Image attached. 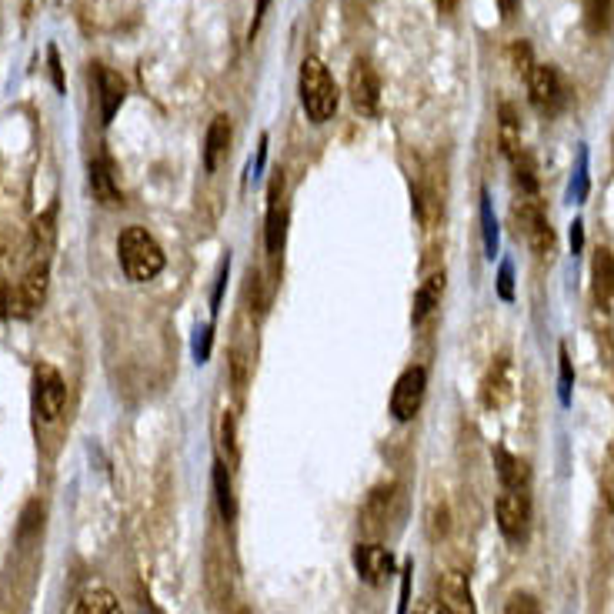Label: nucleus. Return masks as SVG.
<instances>
[{"mask_svg":"<svg viewBox=\"0 0 614 614\" xmlns=\"http://www.w3.org/2000/svg\"><path fill=\"white\" fill-rule=\"evenodd\" d=\"M301 104L311 124L331 121L334 111H338V84H334L331 71L318 57H307L301 64Z\"/></svg>","mask_w":614,"mask_h":614,"instance_id":"2","label":"nucleus"},{"mask_svg":"<svg viewBox=\"0 0 614 614\" xmlns=\"http://www.w3.org/2000/svg\"><path fill=\"white\" fill-rule=\"evenodd\" d=\"M501 297H511V267H501Z\"/></svg>","mask_w":614,"mask_h":614,"instance_id":"36","label":"nucleus"},{"mask_svg":"<svg viewBox=\"0 0 614 614\" xmlns=\"http://www.w3.org/2000/svg\"><path fill=\"white\" fill-rule=\"evenodd\" d=\"M494 468H498V478H501L504 488H524V481H528V468H524V461H518L504 448L494 451Z\"/></svg>","mask_w":614,"mask_h":614,"instance_id":"20","label":"nucleus"},{"mask_svg":"<svg viewBox=\"0 0 614 614\" xmlns=\"http://www.w3.org/2000/svg\"><path fill=\"white\" fill-rule=\"evenodd\" d=\"M441 294H444V274H431L428 281L418 287V294H414V311H411V321L421 324L434 307L441 304Z\"/></svg>","mask_w":614,"mask_h":614,"instance_id":"18","label":"nucleus"},{"mask_svg":"<svg viewBox=\"0 0 614 614\" xmlns=\"http://www.w3.org/2000/svg\"><path fill=\"white\" fill-rule=\"evenodd\" d=\"M227 144H231V121L221 114V117H214L211 127H207V141H204V167L207 171H217Z\"/></svg>","mask_w":614,"mask_h":614,"instance_id":"16","label":"nucleus"},{"mask_svg":"<svg viewBox=\"0 0 614 614\" xmlns=\"http://www.w3.org/2000/svg\"><path fill=\"white\" fill-rule=\"evenodd\" d=\"M594 287L601 301H614V254L598 251L594 254Z\"/></svg>","mask_w":614,"mask_h":614,"instance_id":"25","label":"nucleus"},{"mask_svg":"<svg viewBox=\"0 0 614 614\" xmlns=\"http://www.w3.org/2000/svg\"><path fill=\"white\" fill-rule=\"evenodd\" d=\"M281 174L271 181V194H267V227H264V241H267V254L277 257L284 251V234H287V214H284V204H281Z\"/></svg>","mask_w":614,"mask_h":614,"instance_id":"13","label":"nucleus"},{"mask_svg":"<svg viewBox=\"0 0 614 614\" xmlns=\"http://www.w3.org/2000/svg\"><path fill=\"white\" fill-rule=\"evenodd\" d=\"M231 371H234L237 391H244V384H247V358H244V351H241V348H234V351H231Z\"/></svg>","mask_w":614,"mask_h":614,"instance_id":"30","label":"nucleus"},{"mask_svg":"<svg viewBox=\"0 0 614 614\" xmlns=\"http://www.w3.org/2000/svg\"><path fill=\"white\" fill-rule=\"evenodd\" d=\"M511 161H514V171H518V184L524 187V191H528V194L538 191V177H534V164H531V157L521 151V154H514Z\"/></svg>","mask_w":614,"mask_h":614,"instance_id":"26","label":"nucleus"},{"mask_svg":"<svg viewBox=\"0 0 614 614\" xmlns=\"http://www.w3.org/2000/svg\"><path fill=\"white\" fill-rule=\"evenodd\" d=\"M514 398V364L511 358L504 354V358H498L488 368V374H484V384H481V401L484 408L498 411L504 408Z\"/></svg>","mask_w":614,"mask_h":614,"instance_id":"10","label":"nucleus"},{"mask_svg":"<svg viewBox=\"0 0 614 614\" xmlns=\"http://www.w3.org/2000/svg\"><path fill=\"white\" fill-rule=\"evenodd\" d=\"M77 614H124V611L114 591H107L104 584H91L77 598Z\"/></svg>","mask_w":614,"mask_h":614,"instance_id":"17","label":"nucleus"},{"mask_svg":"<svg viewBox=\"0 0 614 614\" xmlns=\"http://www.w3.org/2000/svg\"><path fill=\"white\" fill-rule=\"evenodd\" d=\"M47 277H51V267L31 264V271L17 281V287H11V307H7V314H14V318H31L47 297Z\"/></svg>","mask_w":614,"mask_h":614,"instance_id":"6","label":"nucleus"},{"mask_svg":"<svg viewBox=\"0 0 614 614\" xmlns=\"http://www.w3.org/2000/svg\"><path fill=\"white\" fill-rule=\"evenodd\" d=\"M444 604H448L454 614H471V591L461 571H451L448 578H444Z\"/></svg>","mask_w":614,"mask_h":614,"instance_id":"21","label":"nucleus"},{"mask_svg":"<svg viewBox=\"0 0 614 614\" xmlns=\"http://www.w3.org/2000/svg\"><path fill=\"white\" fill-rule=\"evenodd\" d=\"M608 471H611V478H614V441L608 444Z\"/></svg>","mask_w":614,"mask_h":614,"instance_id":"41","label":"nucleus"},{"mask_svg":"<svg viewBox=\"0 0 614 614\" xmlns=\"http://www.w3.org/2000/svg\"><path fill=\"white\" fill-rule=\"evenodd\" d=\"M391 501H394V484H388V488L371 491V498H368V504H364V511H361L364 528H371V531H374V528H378V521H388Z\"/></svg>","mask_w":614,"mask_h":614,"instance_id":"22","label":"nucleus"},{"mask_svg":"<svg viewBox=\"0 0 614 614\" xmlns=\"http://www.w3.org/2000/svg\"><path fill=\"white\" fill-rule=\"evenodd\" d=\"M414 614H454V611H451L444 601H421L418 611H414Z\"/></svg>","mask_w":614,"mask_h":614,"instance_id":"34","label":"nucleus"},{"mask_svg":"<svg viewBox=\"0 0 614 614\" xmlns=\"http://www.w3.org/2000/svg\"><path fill=\"white\" fill-rule=\"evenodd\" d=\"M7 307H11V287L0 281V314H7Z\"/></svg>","mask_w":614,"mask_h":614,"instance_id":"37","label":"nucleus"},{"mask_svg":"<svg viewBox=\"0 0 614 614\" xmlns=\"http://www.w3.org/2000/svg\"><path fill=\"white\" fill-rule=\"evenodd\" d=\"M514 224H518V234L524 237V244L531 247L538 257H551L554 251V231L548 224V217L534 201H521L514 207Z\"/></svg>","mask_w":614,"mask_h":614,"instance_id":"5","label":"nucleus"},{"mask_svg":"<svg viewBox=\"0 0 614 614\" xmlns=\"http://www.w3.org/2000/svg\"><path fill=\"white\" fill-rule=\"evenodd\" d=\"M424 388H428V371L421 364H414L398 378L391 391V414L394 421H411L418 414L421 401H424Z\"/></svg>","mask_w":614,"mask_h":614,"instance_id":"7","label":"nucleus"},{"mask_svg":"<svg viewBox=\"0 0 614 614\" xmlns=\"http://www.w3.org/2000/svg\"><path fill=\"white\" fill-rule=\"evenodd\" d=\"M498 528L508 541H524L531 528V501L524 488H504V494L498 498Z\"/></svg>","mask_w":614,"mask_h":614,"instance_id":"4","label":"nucleus"},{"mask_svg":"<svg viewBox=\"0 0 614 614\" xmlns=\"http://www.w3.org/2000/svg\"><path fill=\"white\" fill-rule=\"evenodd\" d=\"M498 7H501V17H504V21H511V17L518 14V0H498Z\"/></svg>","mask_w":614,"mask_h":614,"instance_id":"35","label":"nucleus"},{"mask_svg":"<svg viewBox=\"0 0 614 614\" xmlns=\"http://www.w3.org/2000/svg\"><path fill=\"white\" fill-rule=\"evenodd\" d=\"M54 241H57V204L47 207V211L37 217L34 227H31V261L34 264L51 261Z\"/></svg>","mask_w":614,"mask_h":614,"instance_id":"14","label":"nucleus"},{"mask_svg":"<svg viewBox=\"0 0 614 614\" xmlns=\"http://www.w3.org/2000/svg\"><path fill=\"white\" fill-rule=\"evenodd\" d=\"M221 448L227 451V458L237 461V441H234V414L224 411L221 418Z\"/></svg>","mask_w":614,"mask_h":614,"instance_id":"29","label":"nucleus"},{"mask_svg":"<svg viewBox=\"0 0 614 614\" xmlns=\"http://www.w3.org/2000/svg\"><path fill=\"white\" fill-rule=\"evenodd\" d=\"M37 514H41V504H31V508L24 511V524H21V538H27V534H31L34 528H37Z\"/></svg>","mask_w":614,"mask_h":614,"instance_id":"33","label":"nucleus"},{"mask_svg":"<svg viewBox=\"0 0 614 614\" xmlns=\"http://www.w3.org/2000/svg\"><path fill=\"white\" fill-rule=\"evenodd\" d=\"M47 61H51V77H54V87L64 94V71H61V57H57V47L47 51Z\"/></svg>","mask_w":614,"mask_h":614,"instance_id":"32","label":"nucleus"},{"mask_svg":"<svg viewBox=\"0 0 614 614\" xmlns=\"http://www.w3.org/2000/svg\"><path fill=\"white\" fill-rule=\"evenodd\" d=\"M264 11H267V0H257V17H254V27H251V37H254V31H257V27H261V17H264Z\"/></svg>","mask_w":614,"mask_h":614,"instance_id":"38","label":"nucleus"},{"mask_svg":"<svg viewBox=\"0 0 614 614\" xmlns=\"http://www.w3.org/2000/svg\"><path fill=\"white\" fill-rule=\"evenodd\" d=\"M571 247H574V251L581 247V224L578 221H574V227H571Z\"/></svg>","mask_w":614,"mask_h":614,"instance_id":"39","label":"nucleus"},{"mask_svg":"<svg viewBox=\"0 0 614 614\" xmlns=\"http://www.w3.org/2000/svg\"><path fill=\"white\" fill-rule=\"evenodd\" d=\"M614 24V0H584V27L588 34H604Z\"/></svg>","mask_w":614,"mask_h":614,"instance_id":"23","label":"nucleus"},{"mask_svg":"<svg viewBox=\"0 0 614 614\" xmlns=\"http://www.w3.org/2000/svg\"><path fill=\"white\" fill-rule=\"evenodd\" d=\"M438 11L441 14H451L454 11V0H438Z\"/></svg>","mask_w":614,"mask_h":614,"instance_id":"40","label":"nucleus"},{"mask_svg":"<svg viewBox=\"0 0 614 614\" xmlns=\"http://www.w3.org/2000/svg\"><path fill=\"white\" fill-rule=\"evenodd\" d=\"M504 614H541L538 601L531 598V594H511L508 604H504Z\"/></svg>","mask_w":614,"mask_h":614,"instance_id":"27","label":"nucleus"},{"mask_svg":"<svg viewBox=\"0 0 614 614\" xmlns=\"http://www.w3.org/2000/svg\"><path fill=\"white\" fill-rule=\"evenodd\" d=\"M481 217H484V244H488V254L494 257V247H498V227H494V217H491V201L488 194L481 197Z\"/></svg>","mask_w":614,"mask_h":614,"instance_id":"28","label":"nucleus"},{"mask_svg":"<svg viewBox=\"0 0 614 614\" xmlns=\"http://www.w3.org/2000/svg\"><path fill=\"white\" fill-rule=\"evenodd\" d=\"M351 104L358 107L361 114L374 117L381 107V84H378V74L371 71L368 64H354L351 71Z\"/></svg>","mask_w":614,"mask_h":614,"instance_id":"11","label":"nucleus"},{"mask_svg":"<svg viewBox=\"0 0 614 614\" xmlns=\"http://www.w3.org/2000/svg\"><path fill=\"white\" fill-rule=\"evenodd\" d=\"M498 137H501V147H504V154H508V157L521 154V121H518V114H514V107H511V104H504V107H501V127H498Z\"/></svg>","mask_w":614,"mask_h":614,"instance_id":"24","label":"nucleus"},{"mask_svg":"<svg viewBox=\"0 0 614 614\" xmlns=\"http://www.w3.org/2000/svg\"><path fill=\"white\" fill-rule=\"evenodd\" d=\"M117 257L131 281H154L164 271V251L144 227H127L117 237Z\"/></svg>","mask_w":614,"mask_h":614,"instance_id":"1","label":"nucleus"},{"mask_svg":"<svg viewBox=\"0 0 614 614\" xmlns=\"http://www.w3.org/2000/svg\"><path fill=\"white\" fill-rule=\"evenodd\" d=\"M91 191L97 197V204H104V207L121 204V187H117L114 167H111V161H107L104 154L91 161Z\"/></svg>","mask_w":614,"mask_h":614,"instance_id":"15","label":"nucleus"},{"mask_svg":"<svg viewBox=\"0 0 614 614\" xmlns=\"http://www.w3.org/2000/svg\"><path fill=\"white\" fill-rule=\"evenodd\" d=\"M528 94H531V104L538 107L541 114H558L564 107L561 74L554 71L551 64H534L528 74Z\"/></svg>","mask_w":614,"mask_h":614,"instance_id":"8","label":"nucleus"},{"mask_svg":"<svg viewBox=\"0 0 614 614\" xmlns=\"http://www.w3.org/2000/svg\"><path fill=\"white\" fill-rule=\"evenodd\" d=\"M64 404H67L64 378L51 368V364H41V368L34 371V411H37V421H41V424L61 421Z\"/></svg>","mask_w":614,"mask_h":614,"instance_id":"3","label":"nucleus"},{"mask_svg":"<svg viewBox=\"0 0 614 614\" xmlns=\"http://www.w3.org/2000/svg\"><path fill=\"white\" fill-rule=\"evenodd\" d=\"M354 571L361 574L364 584H371V588H381L384 581L394 574V554L388 548H381V544H358L354 548Z\"/></svg>","mask_w":614,"mask_h":614,"instance_id":"9","label":"nucleus"},{"mask_svg":"<svg viewBox=\"0 0 614 614\" xmlns=\"http://www.w3.org/2000/svg\"><path fill=\"white\" fill-rule=\"evenodd\" d=\"M514 67H518V74H524V77H528L531 74V47L528 44H514Z\"/></svg>","mask_w":614,"mask_h":614,"instance_id":"31","label":"nucleus"},{"mask_svg":"<svg viewBox=\"0 0 614 614\" xmlns=\"http://www.w3.org/2000/svg\"><path fill=\"white\" fill-rule=\"evenodd\" d=\"M94 77H97V97H101V124H111L127 97V84L121 74L104 64L94 67Z\"/></svg>","mask_w":614,"mask_h":614,"instance_id":"12","label":"nucleus"},{"mask_svg":"<svg viewBox=\"0 0 614 614\" xmlns=\"http://www.w3.org/2000/svg\"><path fill=\"white\" fill-rule=\"evenodd\" d=\"M214 498H217V508H221V514H224V521H234L237 501H234L231 471H227L224 461H214Z\"/></svg>","mask_w":614,"mask_h":614,"instance_id":"19","label":"nucleus"}]
</instances>
